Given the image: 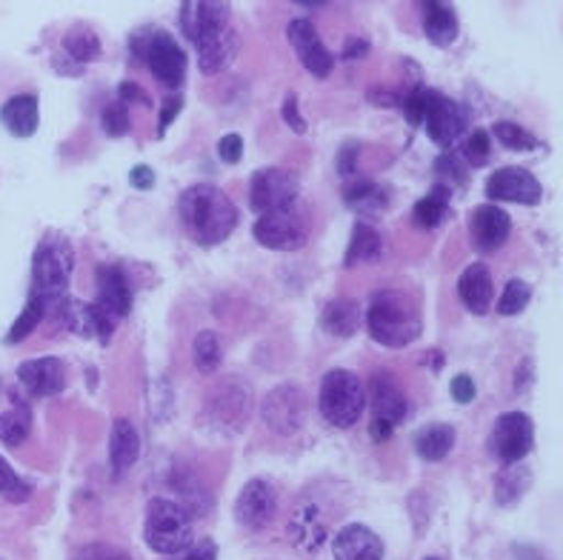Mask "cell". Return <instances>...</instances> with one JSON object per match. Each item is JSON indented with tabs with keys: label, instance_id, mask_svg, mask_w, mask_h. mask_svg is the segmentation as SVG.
Here are the masks:
<instances>
[{
	"label": "cell",
	"instance_id": "6da1fadb",
	"mask_svg": "<svg viewBox=\"0 0 563 560\" xmlns=\"http://www.w3.org/2000/svg\"><path fill=\"white\" fill-rule=\"evenodd\" d=\"M178 215L186 234L200 246H218L238 227V206L212 184L189 186L178 200Z\"/></svg>",
	"mask_w": 563,
	"mask_h": 560
},
{
	"label": "cell",
	"instance_id": "7a4b0ae2",
	"mask_svg": "<svg viewBox=\"0 0 563 560\" xmlns=\"http://www.w3.org/2000/svg\"><path fill=\"white\" fill-rule=\"evenodd\" d=\"M366 329H369L372 341H378L380 347L404 349L421 338L423 320L409 295L398 289H384L375 292V298H372L369 312H366Z\"/></svg>",
	"mask_w": 563,
	"mask_h": 560
},
{
	"label": "cell",
	"instance_id": "3957f363",
	"mask_svg": "<svg viewBox=\"0 0 563 560\" xmlns=\"http://www.w3.org/2000/svg\"><path fill=\"white\" fill-rule=\"evenodd\" d=\"M71 270H75L71 243L64 234H46L32 255V289H29V295L43 300L52 312L60 300L69 298L66 292H69Z\"/></svg>",
	"mask_w": 563,
	"mask_h": 560
},
{
	"label": "cell",
	"instance_id": "277c9868",
	"mask_svg": "<svg viewBox=\"0 0 563 560\" xmlns=\"http://www.w3.org/2000/svg\"><path fill=\"white\" fill-rule=\"evenodd\" d=\"M143 540L157 554L175 558L195 543L192 512L172 497H152L143 515Z\"/></svg>",
	"mask_w": 563,
	"mask_h": 560
},
{
	"label": "cell",
	"instance_id": "5b68a950",
	"mask_svg": "<svg viewBox=\"0 0 563 560\" xmlns=\"http://www.w3.org/2000/svg\"><path fill=\"white\" fill-rule=\"evenodd\" d=\"M129 50H132L135 61H141L166 89H180L184 86L186 66L189 64H186V52L180 50V43L169 32L155 26L137 29V32H132Z\"/></svg>",
	"mask_w": 563,
	"mask_h": 560
},
{
	"label": "cell",
	"instance_id": "8992f818",
	"mask_svg": "<svg viewBox=\"0 0 563 560\" xmlns=\"http://www.w3.org/2000/svg\"><path fill=\"white\" fill-rule=\"evenodd\" d=\"M318 409H321V415L327 418V424L338 426V429H350V426H355L366 409L364 381L350 370L327 372L321 381Z\"/></svg>",
	"mask_w": 563,
	"mask_h": 560
},
{
	"label": "cell",
	"instance_id": "52a82bcc",
	"mask_svg": "<svg viewBox=\"0 0 563 560\" xmlns=\"http://www.w3.org/2000/svg\"><path fill=\"white\" fill-rule=\"evenodd\" d=\"M536 447V424L527 411H504L493 426L489 435V454L500 466H515L523 463Z\"/></svg>",
	"mask_w": 563,
	"mask_h": 560
},
{
	"label": "cell",
	"instance_id": "ba28073f",
	"mask_svg": "<svg viewBox=\"0 0 563 560\" xmlns=\"http://www.w3.org/2000/svg\"><path fill=\"white\" fill-rule=\"evenodd\" d=\"M252 234L261 246L275 249V252H295L309 241V223L295 206H286V209L261 215L252 227Z\"/></svg>",
	"mask_w": 563,
	"mask_h": 560
},
{
	"label": "cell",
	"instance_id": "9c48e42d",
	"mask_svg": "<svg viewBox=\"0 0 563 560\" xmlns=\"http://www.w3.org/2000/svg\"><path fill=\"white\" fill-rule=\"evenodd\" d=\"M298 191H300V184L295 172L269 166V169H257L255 175H252L250 204L255 212L266 215V212H275V209L295 206Z\"/></svg>",
	"mask_w": 563,
	"mask_h": 560
},
{
	"label": "cell",
	"instance_id": "30bf717a",
	"mask_svg": "<svg viewBox=\"0 0 563 560\" xmlns=\"http://www.w3.org/2000/svg\"><path fill=\"white\" fill-rule=\"evenodd\" d=\"M486 198L493 204H521V206H538L543 200L541 180L523 166H504L489 175L484 186Z\"/></svg>",
	"mask_w": 563,
	"mask_h": 560
},
{
	"label": "cell",
	"instance_id": "8fae6325",
	"mask_svg": "<svg viewBox=\"0 0 563 560\" xmlns=\"http://www.w3.org/2000/svg\"><path fill=\"white\" fill-rule=\"evenodd\" d=\"M52 315L57 318V323L64 329H69L71 334L78 338H98L100 343H107L114 332V323L118 320L112 315H107L98 304H86V300L66 298L52 309Z\"/></svg>",
	"mask_w": 563,
	"mask_h": 560
},
{
	"label": "cell",
	"instance_id": "7c38bea8",
	"mask_svg": "<svg viewBox=\"0 0 563 560\" xmlns=\"http://www.w3.org/2000/svg\"><path fill=\"white\" fill-rule=\"evenodd\" d=\"M275 515H278V492H275V486L269 481H261V477L246 483L235 501L238 524L243 529H250V532H261L275 520Z\"/></svg>",
	"mask_w": 563,
	"mask_h": 560
},
{
	"label": "cell",
	"instance_id": "4fadbf2b",
	"mask_svg": "<svg viewBox=\"0 0 563 560\" xmlns=\"http://www.w3.org/2000/svg\"><path fill=\"white\" fill-rule=\"evenodd\" d=\"M286 37L292 43L295 55H298V61L303 64V69H307L309 75H314V78H327L329 72H332V66H335V57H332V52L323 46L314 23L309 21V18H295V21H289Z\"/></svg>",
	"mask_w": 563,
	"mask_h": 560
},
{
	"label": "cell",
	"instance_id": "5bb4252c",
	"mask_svg": "<svg viewBox=\"0 0 563 560\" xmlns=\"http://www.w3.org/2000/svg\"><path fill=\"white\" fill-rule=\"evenodd\" d=\"M427 135L443 146V150H452L457 141L464 135H470V114L461 103H455L452 98L438 92L435 100H432V107H429L427 114Z\"/></svg>",
	"mask_w": 563,
	"mask_h": 560
},
{
	"label": "cell",
	"instance_id": "9a60e30c",
	"mask_svg": "<svg viewBox=\"0 0 563 560\" xmlns=\"http://www.w3.org/2000/svg\"><path fill=\"white\" fill-rule=\"evenodd\" d=\"M264 420L278 435H295L307 420V397L298 386H278L264 400Z\"/></svg>",
	"mask_w": 563,
	"mask_h": 560
},
{
	"label": "cell",
	"instance_id": "2e32d148",
	"mask_svg": "<svg viewBox=\"0 0 563 560\" xmlns=\"http://www.w3.org/2000/svg\"><path fill=\"white\" fill-rule=\"evenodd\" d=\"M229 3H207V0H189L180 7V29L184 35L198 46L212 35L229 29Z\"/></svg>",
	"mask_w": 563,
	"mask_h": 560
},
{
	"label": "cell",
	"instance_id": "e0dca14e",
	"mask_svg": "<svg viewBox=\"0 0 563 560\" xmlns=\"http://www.w3.org/2000/svg\"><path fill=\"white\" fill-rule=\"evenodd\" d=\"M470 234L478 252H486V255L498 252L509 241V234H512V218L500 206L484 204L472 212Z\"/></svg>",
	"mask_w": 563,
	"mask_h": 560
},
{
	"label": "cell",
	"instance_id": "ac0fdd59",
	"mask_svg": "<svg viewBox=\"0 0 563 560\" xmlns=\"http://www.w3.org/2000/svg\"><path fill=\"white\" fill-rule=\"evenodd\" d=\"M18 381L29 395H60L66 389V366L60 358H32L18 366Z\"/></svg>",
	"mask_w": 563,
	"mask_h": 560
},
{
	"label": "cell",
	"instance_id": "d6986e66",
	"mask_svg": "<svg viewBox=\"0 0 563 560\" xmlns=\"http://www.w3.org/2000/svg\"><path fill=\"white\" fill-rule=\"evenodd\" d=\"M372 418L386 420L389 426H398L409 418V397L400 389V383L389 375H375L369 386Z\"/></svg>",
	"mask_w": 563,
	"mask_h": 560
},
{
	"label": "cell",
	"instance_id": "ffe728a7",
	"mask_svg": "<svg viewBox=\"0 0 563 560\" xmlns=\"http://www.w3.org/2000/svg\"><path fill=\"white\" fill-rule=\"evenodd\" d=\"M95 286H98V300L95 304L103 312L112 315L114 320L126 318L132 312V286H129L121 266H98Z\"/></svg>",
	"mask_w": 563,
	"mask_h": 560
},
{
	"label": "cell",
	"instance_id": "44dd1931",
	"mask_svg": "<svg viewBox=\"0 0 563 560\" xmlns=\"http://www.w3.org/2000/svg\"><path fill=\"white\" fill-rule=\"evenodd\" d=\"M335 560H384V540L364 524H346L332 540Z\"/></svg>",
	"mask_w": 563,
	"mask_h": 560
},
{
	"label": "cell",
	"instance_id": "7402d4cb",
	"mask_svg": "<svg viewBox=\"0 0 563 560\" xmlns=\"http://www.w3.org/2000/svg\"><path fill=\"white\" fill-rule=\"evenodd\" d=\"M457 295L472 315H486L493 306V272L486 263H470L457 277Z\"/></svg>",
	"mask_w": 563,
	"mask_h": 560
},
{
	"label": "cell",
	"instance_id": "603a6c76",
	"mask_svg": "<svg viewBox=\"0 0 563 560\" xmlns=\"http://www.w3.org/2000/svg\"><path fill=\"white\" fill-rule=\"evenodd\" d=\"M195 50H198V69L207 78H212V75H221L223 69L232 66V61L238 57V50H241V43H238V35L232 29H223V32L212 35L209 41L198 43Z\"/></svg>",
	"mask_w": 563,
	"mask_h": 560
},
{
	"label": "cell",
	"instance_id": "cb8c5ba5",
	"mask_svg": "<svg viewBox=\"0 0 563 560\" xmlns=\"http://www.w3.org/2000/svg\"><path fill=\"white\" fill-rule=\"evenodd\" d=\"M209 411H212L218 424H229V418H232V426L246 424V411H250V389H246V383L229 381L218 386L212 397H209Z\"/></svg>",
	"mask_w": 563,
	"mask_h": 560
},
{
	"label": "cell",
	"instance_id": "d4e9b609",
	"mask_svg": "<svg viewBox=\"0 0 563 560\" xmlns=\"http://www.w3.org/2000/svg\"><path fill=\"white\" fill-rule=\"evenodd\" d=\"M0 123L14 138H32L41 123V103L37 95H14L0 107Z\"/></svg>",
	"mask_w": 563,
	"mask_h": 560
},
{
	"label": "cell",
	"instance_id": "484cf974",
	"mask_svg": "<svg viewBox=\"0 0 563 560\" xmlns=\"http://www.w3.org/2000/svg\"><path fill=\"white\" fill-rule=\"evenodd\" d=\"M137 454H141V435L126 418H118L112 424V435H109V463H112L114 475H123L135 466Z\"/></svg>",
	"mask_w": 563,
	"mask_h": 560
},
{
	"label": "cell",
	"instance_id": "4316f807",
	"mask_svg": "<svg viewBox=\"0 0 563 560\" xmlns=\"http://www.w3.org/2000/svg\"><path fill=\"white\" fill-rule=\"evenodd\" d=\"M457 12L452 3H443V0H429L423 7V32L435 46H450L457 37Z\"/></svg>",
	"mask_w": 563,
	"mask_h": 560
},
{
	"label": "cell",
	"instance_id": "83f0119b",
	"mask_svg": "<svg viewBox=\"0 0 563 560\" xmlns=\"http://www.w3.org/2000/svg\"><path fill=\"white\" fill-rule=\"evenodd\" d=\"M60 46H64L66 61L75 66V75H78L86 64L98 61V55H100V37L95 35L92 26H84V23L71 26L69 32H66V37Z\"/></svg>",
	"mask_w": 563,
	"mask_h": 560
},
{
	"label": "cell",
	"instance_id": "f1b7e54d",
	"mask_svg": "<svg viewBox=\"0 0 563 560\" xmlns=\"http://www.w3.org/2000/svg\"><path fill=\"white\" fill-rule=\"evenodd\" d=\"M455 438L457 435L450 424H429L415 435V452L421 454L423 461L438 463L455 449Z\"/></svg>",
	"mask_w": 563,
	"mask_h": 560
},
{
	"label": "cell",
	"instance_id": "f546056e",
	"mask_svg": "<svg viewBox=\"0 0 563 560\" xmlns=\"http://www.w3.org/2000/svg\"><path fill=\"white\" fill-rule=\"evenodd\" d=\"M361 320H364V315H361V306L355 300H332L321 315L323 329L335 338H352L361 329Z\"/></svg>",
	"mask_w": 563,
	"mask_h": 560
},
{
	"label": "cell",
	"instance_id": "4dcf8cb0",
	"mask_svg": "<svg viewBox=\"0 0 563 560\" xmlns=\"http://www.w3.org/2000/svg\"><path fill=\"white\" fill-rule=\"evenodd\" d=\"M289 532L298 540L300 549L314 552L323 543V538H327V526H323L321 515H318L314 506H298L292 524H289Z\"/></svg>",
	"mask_w": 563,
	"mask_h": 560
},
{
	"label": "cell",
	"instance_id": "1f68e13d",
	"mask_svg": "<svg viewBox=\"0 0 563 560\" xmlns=\"http://www.w3.org/2000/svg\"><path fill=\"white\" fill-rule=\"evenodd\" d=\"M343 200L352 206V209H361V212H384L386 209V189H380L375 180L369 178H350L343 184Z\"/></svg>",
	"mask_w": 563,
	"mask_h": 560
},
{
	"label": "cell",
	"instance_id": "d6a6232c",
	"mask_svg": "<svg viewBox=\"0 0 563 560\" xmlns=\"http://www.w3.org/2000/svg\"><path fill=\"white\" fill-rule=\"evenodd\" d=\"M384 238L375 227L369 223H357L355 232H352L350 249H346V266H355V263H369L380 261L384 257Z\"/></svg>",
	"mask_w": 563,
	"mask_h": 560
},
{
	"label": "cell",
	"instance_id": "836d02e7",
	"mask_svg": "<svg viewBox=\"0 0 563 560\" xmlns=\"http://www.w3.org/2000/svg\"><path fill=\"white\" fill-rule=\"evenodd\" d=\"M532 483V472H529L523 463H515V466H504L495 477V501L500 506H512L523 497V492L529 490Z\"/></svg>",
	"mask_w": 563,
	"mask_h": 560
},
{
	"label": "cell",
	"instance_id": "e575fe53",
	"mask_svg": "<svg viewBox=\"0 0 563 560\" xmlns=\"http://www.w3.org/2000/svg\"><path fill=\"white\" fill-rule=\"evenodd\" d=\"M32 432V409L26 404H14L0 415V443L9 449L23 447V440Z\"/></svg>",
	"mask_w": 563,
	"mask_h": 560
},
{
	"label": "cell",
	"instance_id": "d590c367",
	"mask_svg": "<svg viewBox=\"0 0 563 560\" xmlns=\"http://www.w3.org/2000/svg\"><path fill=\"white\" fill-rule=\"evenodd\" d=\"M446 212H450V189L438 184L435 189L429 191L427 198H421L418 204H415L412 220H415V227L435 229L441 227V220L446 218Z\"/></svg>",
	"mask_w": 563,
	"mask_h": 560
},
{
	"label": "cell",
	"instance_id": "8d00e7d4",
	"mask_svg": "<svg viewBox=\"0 0 563 560\" xmlns=\"http://www.w3.org/2000/svg\"><path fill=\"white\" fill-rule=\"evenodd\" d=\"M49 315V309H46V304L43 300H37L35 295H29L26 306L21 309V315L14 318L12 329L7 332V343L9 347H14V343H23L29 338V334L35 332L37 327H41V320Z\"/></svg>",
	"mask_w": 563,
	"mask_h": 560
},
{
	"label": "cell",
	"instance_id": "74e56055",
	"mask_svg": "<svg viewBox=\"0 0 563 560\" xmlns=\"http://www.w3.org/2000/svg\"><path fill=\"white\" fill-rule=\"evenodd\" d=\"M221 358H223V349H221V338L214 332H200L192 343V361H195V370L203 372V375H212L218 372L221 366Z\"/></svg>",
	"mask_w": 563,
	"mask_h": 560
},
{
	"label": "cell",
	"instance_id": "f35d334b",
	"mask_svg": "<svg viewBox=\"0 0 563 560\" xmlns=\"http://www.w3.org/2000/svg\"><path fill=\"white\" fill-rule=\"evenodd\" d=\"M493 135L498 138L500 146H507L509 152H536L541 150V141H538L529 129H523L521 123L512 121H498L493 127Z\"/></svg>",
	"mask_w": 563,
	"mask_h": 560
},
{
	"label": "cell",
	"instance_id": "ab89813d",
	"mask_svg": "<svg viewBox=\"0 0 563 560\" xmlns=\"http://www.w3.org/2000/svg\"><path fill=\"white\" fill-rule=\"evenodd\" d=\"M435 95V89H427V86H415V89H407V92L400 95V109H404V114H407V121L412 127H423L427 123L429 107H432Z\"/></svg>",
	"mask_w": 563,
	"mask_h": 560
},
{
	"label": "cell",
	"instance_id": "60d3db41",
	"mask_svg": "<svg viewBox=\"0 0 563 560\" xmlns=\"http://www.w3.org/2000/svg\"><path fill=\"white\" fill-rule=\"evenodd\" d=\"M529 300H532V286H529L527 281H521V277H512V281L504 286V295L498 298V315H504V318L521 315L529 306Z\"/></svg>",
	"mask_w": 563,
	"mask_h": 560
},
{
	"label": "cell",
	"instance_id": "b9f144b4",
	"mask_svg": "<svg viewBox=\"0 0 563 560\" xmlns=\"http://www.w3.org/2000/svg\"><path fill=\"white\" fill-rule=\"evenodd\" d=\"M489 157H493V135L486 129H472L470 135H466L464 157L461 161L472 166V169H478V166L489 164Z\"/></svg>",
	"mask_w": 563,
	"mask_h": 560
},
{
	"label": "cell",
	"instance_id": "7bdbcfd3",
	"mask_svg": "<svg viewBox=\"0 0 563 560\" xmlns=\"http://www.w3.org/2000/svg\"><path fill=\"white\" fill-rule=\"evenodd\" d=\"M29 495H32V486L0 458V497H7L12 504H23Z\"/></svg>",
	"mask_w": 563,
	"mask_h": 560
},
{
	"label": "cell",
	"instance_id": "ee69618b",
	"mask_svg": "<svg viewBox=\"0 0 563 560\" xmlns=\"http://www.w3.org/2000/svg\"><path fill=\"white\" fill-rule=\"evenodd\" d=\"M100 123H103V132L112 138H121L126 135L132 121H129V107L121 103V100H114L109 107H103V114H100Z\"/></svg>",
	"mask_w": 563,
	"mask_h": 560
},
{
	"label": "cell",
	"instance_id": "f6af8a7d",
	"mask_svg": "<svg viewBox=\"0 0 563 560\" xmlns=\"http://www.w3.org/2000/svg\"><path fill=\"white\" fill-rule=\"evenodd\" d=\"M435 175L443 184H464L466 180V164L457 155H441L435 164ZM441 184V186H443Z\"/></svg>",
	"mask_w": 563,
	"mask_h": 560
},
{
	"label": "cell",
	"instance_id": "bcb514c9",
	"mask_svg": "<svg viewBox=\"0 0 563 560\" xmlns=\"http://www.w3.org/2000/svg\"><path fill=\"white\" fill-rule=\"evenodd\" d=\"M218 155H221V161H227V164H238L243 155V138L235 135V132L223 135L221 141H218Z\"/></svg>",
	"mask_w": 563,
	"mask_h": 560
},
{
	"label": "cell",
	"instance_id": "7dc6e473",
	"mask_svg": "<svg viewBox=\"0 0 563 560\" xmlns=\"http://www.w3.org/2000/svg\"><path fill=\"white\" fill-rule=\"evenodd\" d=\"M450 392H452V397H455L457 404H472V400H475V395H478V389H475V381H472L470 375L452 377Z\"/></svg>",
	"mask_w": 563,
	"mask_h": 560
},
{
	"label": "cell",
	"instance_id": "c3c4849f",
	"mask_svg": "<svg viewBox=\"0 0 563 560\" xmlns=\"http://www.w3.org/2000/svg\"><path fill=\"white\" fill-rule=\"evenodd\" d=\"M284 121H286V127L292 129V132H298V135H307V121L300 118L298 98H295V95H289V98L284 100Z\"/></svg>",
	"mask_w": 563,
	"mask_h": 560
},
{
	"label": "cell",
	"instance_id": "681fc988",
	"mask_svg": "<svg viewBox=\"0 0 563 560\" xmlns=\"http://www.w3.org/2000/svg\"><path fill=\"white\" fill-rule=\"evenodd\" d=\"M357 155H361V146H355V143H346V146L341 150V157H338V172H341L346 180L355 178Z\"/></svg>",
	"mask_w": 563,
	"mask_h": 560
},
{
	"label": "cell",
	"instance_id": "f907efd6",
	"mask_svg": "<svg viewBox=\"0 0 563 560\" xmlns=\"http://www.w3.org/2000/svg\"><path fill=\"white\" fill-rule=\"evenodd\" d=\"M184 560H218V547H214L212 538H200L198 543L184 552Z\"/></svg>",
	"mask_w": 563,
	"mask_h": 560
},
{
	"label": "cell",
	"instance_id": "816d5d0a",
	"mask_svg": "<svg viewBox=\"0 0 563 560\" xmlns=\"http://www.w3.org/2000/svg\"><path fill=\"white\" fill-rule=\"evenodd\" d=\"M80 560H129L121 549H112V547H103V543H95V547L84 549L80 552Z\"/></svg>",
	"mask_w": 563,
	"mask_h": 560
},
{
	"label": "cell",
	"instance_id": "f5cc1de1",
	"mask_svg": "<svg viewBox=\"0 0 563 560\" xmlns=\"http://www.w3.org/2000/svg\"><path fill=\"white\" fill-rule=\"evenodd\" d=\"M129 184L135 186V189H152L155 186V172L150 166H135V169L129 172Z\"/></svg>",
	"mask_w": 563,
	"mask_h": 560
},
{
	"label": "cell",
	"instance_id": "db71d44e",
	"mask_svg": "<svg viewBox=\"0 0 563 560\" xmlns=\"http://www.w3.org/2000/svg\"><path fill=\"white\" fill-rule=\"evenodd\" d=\"M180 107H184V100H180V95H175V98H166L164 103V114H161V132H166L169 129V123L178 118Z\"/></svg>",
	"mask_w": 563,
	"mask_h": 560
},
{
	"label": "cell",
	"instance_id": "11a10c76",
	"mask_svg": "<svg viewBox=\"0 0 563 560\" xmlns=\"http://www.w3.org/2000/svg\"><path fill=\"white\" fill-rule=\"evenodd\" d=\"M135 100H141V103H146V95L141 92V86H137V84H121V103H126V107H132Z\"/></svg>",
	"mask_w": 563,
	"mask_h": 560
},
{
	"label": "cell",
	"instance_id": "9f6ffc18",
	"mask_svg": "<svg viewBox=\"0 0 563 560\" xmlns=\"http://www.w3.org/2000/svg\"><path fill=\"white\" fill-rule=\"evenodd\" d=\"M393 429H395V426H389V424H386V420L372 418V426H369L372 440H380V443H384V440L393 438Z\"/></svg>",
	"mask_w": 563,
	"mask_h": 560
},
{
	"label": "cell",
	"instance_id": "6f0895ef",
	"mask_svg": "<svg viewBox=\"0 0 563 560\" xmlns=\"http://www.w3.org/2000/svg\"><path fill=\"white\" fill-rule=\"evenodd\" d=\"M366 50H369V43L366 41H355V37H352L350 41V46H346V50H343V55L350 57H361V55H366Z\"/></svg>",
	"mask_w": 563,
	"mask_h": 560
},
{
	"label": "cell",
	"instance_id": "680465c9",
	"mask_svg": "<svg viewBox=\"0 0 563 560\" xmlns=\"http://www.w3.org/2000/svg\"><path fill=\"white\" fill-rule=\"evenodd\" d=\"M427 560H441V558H427Z\"/></svg>",
	"mask_w": 563,
	"mask_h": 560
}]
</instances>
